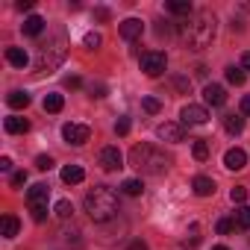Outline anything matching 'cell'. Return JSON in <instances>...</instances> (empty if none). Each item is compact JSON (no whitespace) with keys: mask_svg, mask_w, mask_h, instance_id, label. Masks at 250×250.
Segmentation results:
<instances>
[{"mask_svg":"<svg viewBox=\"0 0 250 250\" xmlns=\"http://www.w3.org/2000/svg\"><path fill=\"white\" fill-rule=\"evenodd\" d=\"M180 36H183V42H186L188 50H206L215 42V15L197 12L194 18H188L186 24H180Z\"/></svg>","mask_w":250,"mask_h":250,"instance_id":"cell-1","label":"cell"},{"mask_svg":"<svg viewBox=\"0 0 250 250\" xmlns=\"http://www.w3.org/2000/svg\"><path fill=\"white\" fill-rule=\"evenodd\" d=\"M85 212H88V218L97 221V224L115 218V212H118V194H115L109 186H94V188L85 194Z\"/></svg>","mask_w":250,"mask_h":250,"instance_id":"cell-2","label":"cell"},{"mask_svg":"<svg viewBox=\"0 0 250 250\" xmlns=\"http://www.w3.org/2000/svg\"><path fill=\"white\" fill-rule=\"evenodd\" d=\"M130 165L139 171V174H150V177H159L168 171V156L153 147V145H136L130 150Z\"/></svg>","mask_w":250,"mask_h":250,"instance_id":"cell-3","label":"cell"},{"mask_svg":"<svg viewBox=\"0 0 250 250\" xmlns=\"http://www.w3.org/2000/svg\"><path fill=\"white\" fill-rule=\"evenodd\" d=\"M68 56V39L65 36H56L50 39L44 47H39V56H36V74H50L56 71Z\"/></svg>","mask_w":250,"mask_h":250,"instance_id":"cell-4","label":"cell"},{"mask_svg":"<svg viewBox=\"0 0 250 250\" xmlns=\"http://www.w3.org/2000/svg\"><path fill=\"white\" fill-rule=\"evenodd\" d=\"M139 65H142V71H145L147 77H159V74L168 68V56H165L162 50H147V53H142Z\"/></svg>","mask_w":250,"mask_h":250,"instance_id":"cell-5","label":"cell"},{"mask_svg":"<svg viewBox=\"0 0 250 250\" xmlns=\"http://www.w3.org/2000/svg\"><path fill=\"white\" fill-rule=\"evenodd\" d=\"M180 118H183V124H186V127H203V124L209 121V112H206V106L188 103V106H183Z\"/></svg>","mask_w":250,"mask_h":250,"instance_id":"cell-6","label":"cell"},{"mask_svg":"<svg viewBox=\"0 0 250 250\" xmlns=\"http://www.w3.org/2000/svg\"><path fill=\"white\" fill-rule=\"evenodd\" d=\"M88 136H91V130L85 127V124H65L62 127V139L68 142V145H85L88 142Z\"/></svg>","mask_w":250,"mask_h":250,"instance_id":"cell-7","label":"cell"},{"mask_svg":"<svg viewBox=\"0 0 250 250\" xmlns=\"http://www.w3.org/2000/svg\"><path fill=\"white\" fill-rule=\"evenodd\" d=\"M97 162H100V168H103V171H121V168H124V156H121V150H118L115 145L103 147V150H100V156H97Z\"/></svg>","mask_w":250,"mask_h":250,"instance_id":"cell-8","label":"cell"},{"mask_svg":"<svg viewBox=\"0 0 250 250\" xmlns=\"http://www.w3.org/2000/svg\"><path fill=\"white\" fill-rule=\"evenodd\" d=\"M156 136H159L162 142L177 145V142L186 139V127H183V124H159V127H156Z\"/></svg>","mask_w":250,"mask_h":250,"instance_id":"cell-9","label":"cell"},{"mask_svg":"<svg viewBox=\"0 0 250 250\" xmlns=\"http://www.w3.org/2000/svg\"><path fill=\"white\" fill-rule=\"evenodd\" d=\"M118 33H121V39L136 42V39H142V33H145V24H142L139 18H127V21H121V24H118Z\"/></svg>","mask_w":250,"mask_h":250,"instance_id":"cell-10","label":"cell"},{"mask_svg":"<svg viewBox=\"0 0 250 250\" xmlns=\"http://www.w3.org/2000/svg\"><path fill=\"white\" fill-rule=\"evenodd\" d=\"M224 165H227L229 171H241V168L247 165V153H244L241 147H229V150L224 153Z\"/></svg>","mask_w":250,"mask_h":250,"instance_id":"cell-11","label":"cell"},{"mask_svg":"<svg viewBox=\"0 0 250 250\" xmlns=\"http://www.w3.org/2000/svg\"><path fill=\"white\" fill-rule=\"evenodd\" d=\"M203 100H206L209 106H224V103H227V91H224V85L209 83V85L203 88Z\"/></svg>","mask_w":250,"mask_h":250,"instance_id":"cell-12","label":"cell"},{"mask_svg":"<svg viewBox=\"0 0 250 250\" xmlns=\"http://www.w3.org/2000/svg\"><path fill=\"white\" fill-rule=\"evenodd\" d=\"M47 194H50V188H47L44 183H36V186L27 191V203H30V209H33V206H47Z\"/></svg>","mask_w":250,"mask_h":250,"instance_id":"cell-13","label":"cell"},{"mask_svg":"<svg viewBox=\"0 0 250 250\" xmlns=\"http://www.w3.org/2000/svg\"><path fill=\"white\" fill-rule=\"evenodd\" d=\"M3 127H6V133L18 136V133H27V130H30V121H27V118H18V115H9V118L3 121Z\"/></svg>","mask_w":250,"mask_h":250,"instance_id":"cell-14","label":"cell"},{"mask_svg":"<svg viewBox=\"0 0 250 250\" xmlns=\"http://www.w3.org/2000/svg\"><path fill=\"white\" fill-rule=\"evenodd\" d=\"M83 180H85V171H83L80 165H65V168H62V183L77 186V183H83Z\"/></svg>","mask_w":250,"mask_h":250,"instance_id":"cell-15","label":"cell"},{"mask_svg":"<svg viewBox=\"0 0 250 250\" xmlns=\"http://www.w3.org/2000/svg\"><path fill=\"white\" fill-rule=\"evenodd\" d=\"M21 30H24V36H33V39H36V36H42V30H44V18H42V15H30Z\"/></svg>","mask_w":250,"mask_h":250,"instance_id":"cell-16","label":"cell"},{"mask_svg":"<svg viewBox=\"0 0 250 250\" xmlns=\"http://www.w3.org/2000/svg\"><path fill=\"white\" fill-rule=\"evenodd\" d=\"M191 188H194V194H197V197H209V194H215V183H212L209 177H194Z\"/></svg>","mask_w":250,"mask_h":250,"instance_id":"cell-17","label":"cell"},{"mask_svg":"<svg viewBox=\"0 0 250 250\" xmlns=\"http://www.w3.org/2000/svg\"><path fill=\"white\" fill-rule=\"evenodd\" d=\"M6 62H9V65H15V68H27L30 56H27L21 47H6Z\"/></svg>","mask_w":250,"mask_h":250,"instance_id":"cell-18","label":"cell"},{"mask_svg":"<svg viewBox=\"0 0 250 250\" xmlns=\"http://www.w3.org/2000/svg\"><path fill=\"white\" fill-rule=\"evenodd\" d=\"M6 103H9L12 109H27V106H30V94H27V91H9V94H6Z\"/></svg>","mask_w":250,"mask_h":250,"instance_id":"cell-19","label":"cell"},{"mask_svg":"<svg viewBox=\"0 0 250 250\" xmlns=\"http://www.w3.org/2000/svg\"><path fill=\"white\" fill-rule=\"evenodd\" d=\"M224 130L232 133V136H238V133L244 130V118H238V115H224Z\"/></svg>","mask_w":250,"mask_h":250,"instance_id":"cell-20","label":"cell"},{"mask_svg":"<svg viewBox=\"0 0 250 250\" xmlns=\"http://www.w3.org/2000/svg\"><path fill=\"white\" fill-rule=\"evenodd\" d=\"M18 229H21L18 218H15V215H3V235H6V238H15Z\"/></svg>","mask_w":250,"mask_h":250,"instance_id":"cell-21","label":"cell"},{"mask_svg":"<svg viewBox=\"0 0 250 250\" xmlns=\"http://www.w3.org/2000/svg\"><path fill=\"white\" fill-rule=\"evenodd\" d=\"M121 191L130 194V197H139V194L145 191V186H142V180H124V183H121Z\"/></svg>","mask_w":250,"mask_h":250,"instance_id":"cell-22","label":"cell"},{"mask_svg":"<svg viewBox=\"0 0 250 250\" xmlns=\"http://www.w3.org/2000/svg\"><path fill=\"white\" fill-rule=\"evenodd\" d=\"M168 12H174V15H191V3H188V0H171Z\"/></svg>","mask_w":250,"mask_h":250,"instance_id":"cell-23","label":"cell"},{"mask_svg":"<svg viewBox=\"0 0 250 250\" xmlns=\"http://www.w3.org/2000/svg\"><path fill=\"white\" fill-rule=\"evenodd\" d=\"M244 80H247V74H244L241 68H235V65L227 68V83H232V85H244Z\"/></svg>","mask_w":250,"mask_h":250,"instance_id":"cell-24","label":"cell"},{"mask_svg":"<svg viewBox=\"0 0 250 250\" xmlns=\"http://www.w3.org/2000/svg\"><path fill=\"white\" fill-rule=\"evenodd\" d=\"M62 106H65V97L62 94H47L44 97V109L47 112H62Z\"/></svg>","mask_w":250,"mask_h":250,"instance_id":"cell-25","label":"cell"},{"mask_svg":"<svg viewBox=\"0 0 250 250\" xmlns=\"http://www.w3.org/2000/svg\"><path fill=\"white\" fill-rule=\"evenodd\" d=\"M191 153H194L197 162H206V159H209V145H206L203 139H197V142L191 145Z\"/></svg>","mask_w":250,"mask_h":250,"instance_id":"cell-26","label":"cell"},{"mask_svg":"<svg viewBox=\"0 0 250 250\" xmlns=\"http://www.w3.org/2000/svg\"><path fill=\"white\" fill-rule=\"evenodd\" d=\"M235 224H238L241 229H250V206H241V209L235 212Z\"/></svg>","mask_w":250,"mask_h":250,"instance_id":"cell-27","label":"cell"},{"mask_svg":"<svg viewBox=\"0 0 250 250\" xmlns=\"http://www.w3.org/2000/svg\"><path fill=\"white\" fill-rule=\"evenodd\" d=\"M142 109H145V112H150V115H156V112L162 109V103H159L156 97H145V100H142Z\"/></svg>","mask_w":250,"mask_h":250,"instance_id":"cell-28","label":"cell"},{"mask_svg":"<svg viewBox=\"0 0 250 250\" xmlns=\"http://www.w3.org/2000/svg\"><path fill=\"white\" fill-rule=\"evenodd\" d=\"M53 212H56V218H71V212H74V206H71L68 200H59Z\"/></svg>","mask_w":250,"mask_h":250,"instance_id":"cell-29","label":"cell"},{"mask_svg":"<svg viewBox=\"0 0 250 250\" xmlns=\"http://www.w3.org/2000/svg\"><path fill=\"white\" fill-rule=\"evenodd\" d=\"M200 244V227L194 224L191 229H188V235H186V247H197Z\"/></svg>","mask_w":250,"mask_h":250,"instance_id":"cell-30","label":"cell"},{"mask_svg":"<svg viewBox=\"0 0 250 250\" xmlns=\"http://www.w3.org/2000/svg\"><path fill=\"white\" fill-rule=\"evenodd\" d=\"M229 200H232V203H244V200H247V188H244V186H235V188L229 191Z\"/></svg>","mask_w":250,"mask_h":250,"instance_id":"cell-31","label":"cell"},{"mask_svg":"<svg viewBox=\"0 0 250 250\" xmlns=\"http://www.w3.org/2000/svg\"><path fill=\"white\" fill-rule=\"evenodd\" d=\"M100 42H103V39H100V33H88V36L83 39V44H85L88 50H94V47H100Z\"/></svg>","mask_w":250,"mask_h":250,"instance_id":"cell-32","label":"cell"},{"mask_svg":"<svg viewBox=\"0 0 250 250\" xmlns=\"http://www.w3.org/2000/svg\"><path fill=\"white\" fill-rule=\"evenodd\" d=\"M115 133H118V136H127V133H130V118H118Z\"/></svg>","mask_w":250,"mask_h":250,"instance_id":"cell-33","label":"cell"},{"mask_svg":"<svg viewBox=\"0 0 250 250\" xmlns=\"http://www.w3.org/2000/svg\"><path fill=\"white\" fill-rule=\"evenodd\" d=\"M36 168H39V171H50V168H53V159H50V156H39V159H36Z\"/></svg>","mask_w":250,"mask_h":250,"instance_id":"cell-34","label":"cell"},{"mask_svg":"<svg viewBox=\"0 0 250 250\" xmlns=\"http://www.w3.org/2000/svg\"><path fill=\"white\" fill-rule=\"evenodd\" d=\"M30 212H33V221H39V224L47 218V206H33Z\"/></svg>","mask_w":250,"mask_h":250,"instance_id":"cell-35","label":"cell"},{"mask_svg":"<svg viewBox=\"0 0 250 250\" xmlns=\"http://www.w3.org/2000/svg\"><path fill=\"white\" fill-rule=\"evenodd\" d=\"M24 183H27V171H15V174H12V186L18 188V186H24Z\"/></svg>","mask_w":250,"mask_h":250,"instance_id":"cell-36","label":"cell"},{"mask_svg":"<svg viewBox=\"0 0 250 250\" xmlns=\"http://www.w3.org/2000/svg\"><path fill=\"white\" fill-rule=\"evenodd\" d=\"M229 229H232V221H229V218H221V221H218V232H221V235H227Z\"/></svg>","mask_w":250,"mask_h":250,"instance_id":"cell-37","label":"cell"},{"mask_svg":"<svg viewBox=\"0 0 250 250\" xmlns=\"http://www.w3.org/2000/svg\"><path fill=\"white\" fill-rule=\"evenodd\" d=\"M127 250H150V247H147V241L136 238V241H130V247H127Z\"/></svg>","mask_w":250,"mask_h":250,"instance_id":"cell-38","label":"cell"},{"mask_svg":"<svg viewBox=\"0 0 250 250\" xmlns=\"http://www.w3.org/2000/svg\"><path fill=\"white\" fill-rule=\"evenodd\" d=\"M15 9H21V12L33 9V0H18V3H15Z\"/></svg>","mask_w":250,"mask_h":250,"instance_id":"cell-39","label":"cell"},{"mask_svg":"<svg viewBox=\"0 0 250 250\" xmlns=\"http://www.w3.org/2000/svg\"><path fill=\"white\" fill-rule=\"evenodd\" d=\"M65 85H68V88H80L83 83H80V77H68V80H65Z\"/></svg>","mask_w":250,"mask_h":250,"instance_id":"cell-40","label":"cell"},{"mask_svg":"<svg viewBox=\"0 0 250 250\" xmlns=\"http://www.w3.org/2000/svg\"><path fill=\"white\" fill-rule=\"evenodd\" d=\"M241 115H250V94L241 97Z\"/></svg>","mask_w":250,"mask_h":250,"instance_id":"cell-41","label":"cell"},{"mask_svg":"<svg viewBox=\"0 0 250 250\" xmlns=\"http://www.w3.org/2000/svg\"><path fill=\"white\" fill-rule=\"evenodd\" d=\"M12 168V159L9 156H0V171H9Z\"/></svg>","mask_w":250,"mask_h":250,"instance_id":"cell-42","label":"cell"},{"mask_svg":"<svg viewBox=\"0 0 250 250\" xmlns=\"http://www.w3.org/2000/svg\"><path fill=\"white\" fill-rule=\"evenodd\" d=\"M241 68H244V71H250V50H247V53H241Z\"/></svg>","mask_w":250,"mask_h":250,"instance_id":"cell-43","label":"cell"},{"mask_svg":"<svg viewBox=\"0 0 250 250\" xmlns=\"http://www.w3.org/2000/svg\"><path fill=\"white\" fill-rule=\"evenodd\" d=\"M212 250H229V247H224V244H218V247H212Z\"/></svg>","mask_w":250,"mask_h":250,"instance_id":"cell-44","label":"cell"}]
</instances>
